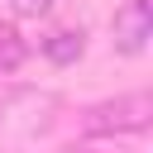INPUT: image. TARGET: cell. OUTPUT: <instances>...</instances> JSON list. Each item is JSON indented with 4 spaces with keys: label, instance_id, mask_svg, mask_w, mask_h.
Returning <instances> with one entry per match:
<instances>
[{
    "label": "cell",
    "instance_id": "cell-1",
    "mask_svg": "<svg viewBox=\"0 0 153 153\" xmlns=\"http://www.w3.org/2000/svg\"><path fill=\"white\" fill-rule=\"evenodd\" d=\"M153 124V96L148 91H129V96H115V100H100L81 115V129L86 134H143Z\"/></svg>",
    "mask_w": 153,
    "mask_h": 153
},
{
    "label": "cell",
    "instance_id": "cell-2",
    "mask_svg": "<svg viewBox=\"0 0 153 153\" xmlns=\"http://www.w3.org/2000/svg\"><path fill=\"white\" fill-rule=\"evenodd\" d=\"M153 38V0H129L115 10V48L124 57H139Z\"/></svg>",
    "mask_w": 153,
    "mask_h": 153
},
{
    "label": "cell",
    "instance_id": "cell-3",
    "mask_svg": "<svg viewBox=\"0 0 153 153\" xmlns=\"http://www.w3.org/2000/svg\"><path fill=\"white\" fill-rule=\"evenodd\" d=\"M81 53H86V33H81V29H57V33L43 38V57L57 62V67H72Z\"/></svg>",
    "mask_w": 153,
    "mask_h": 153
},
{
    "label": "cell",
    "instance_id": "cell-4",
    "mask_svg": "<svg viewBox=\"0 0 153 153\" xmlns=\"http://www.w3.org/2000/svg\"><path fill=\"white\" fill-rule=\"evenodd\" d=\"M24 57H29V43H24V33H19L14 24H0V72H14V67H24Z\"/></svg>",
    "mask_w": 153,
    "mask_h": 153
},
{
    "label": "cell",
    "instance_id": "cell-5",
    "mask_svg": "<svg viewBox=\"0 0 153 153\" xmlns=\"http://www.w3.org/2000/svg\"><path fill=\"white\" fill-rule=\"evenodd\" d=\"M10 10H14L19 19H38V14L53 10V0H10Z\"/></svg>",
    "mask_w": 153,
    "mask_h": 153
},
{
    "label": "cell",
    "instance_id": "cell-6",
    "mask_svg": "<svg viewBox=\"0 0 153 153\" xmlns=\"http://www.w3.org/2000/svg\"><path fill=\"white\" fill-rule=\"evenodd\" d=\"M62 153H120V148H96V143H72V148H62Z\"/></svg>",
    "mask_w": 153,
    "mask_h": 153
}]
</instances>
